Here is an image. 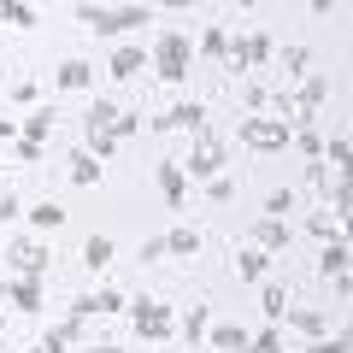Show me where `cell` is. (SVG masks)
<instances>
[{
  "instance_id": "7dc6e473",
  "label": "cell",
  "mask_w": 353,
  "mask_h": 353,
  "mask_svg": "<svg viewBox=\"0 0 353 353\" xmlns=\"http://www.w3.org/2000/svg\"><path fill=\"white\" fill-rule=\"evenodd\" d=\"M30 353H41V347H30Z\"/></svg>"
},
{
  "instance_id": "9c48e42d",
  "label": "cell",
  "mask_w": 353,
  "mask_h": 353,
  "mask_svg": "<svg viewBox=\"0 0 353 353\" xmlns=\"http://www.w3.org/2000/svg\"><path fill=\"white\" fill-rule=\"evenodd\" d=\"M159 194H165V206H171V212H183V206H189V176H183V165L176 159H159Z\"/></svg>"
},
{
  "instance_id": "484cf974",
  "label": "cell",
  "mask_w": 353,
  "mask_h": 353,
  "mask_svg": "<svg viewBox=\"0 0 353 353\" xmlns=\"http://www.w3.org/2000/svg\"><path fill=\"white\" fill-rule=\"evenodd\" d=\"M324 201H330L324 212H330V218H336V224H341V218L353 212V189H347V176H336V189H324Z\"/></svg>"
},
{
  "instance_id": "30bf717a",
  "label": "cell",
  "mask_w": 353,
  "mask_h": 353,
  "mask_svg": "<svg viewBox=\"0 0 353 353\" xmlns=\"http://www.w3.org/2000/svg\"><path fill=\"white\" fill-rule=\"evenodd\" d=\"M248 248H259V253H283V248H289V218H259Z\"/></svg>"
},
{
  "instance_id": "7bdbcfd3",
  "label": "cell",
  "mask_w": 353,
  "mask_h": 353,
  "mask_svg": "<svg viewBox=\"0 0 353 353\" xmlns=\"http://www.w3.org/2000/svg\"><path fill=\"white\" fill-rule=\"evenodd\" d=\"M12 218H24V206H18V194H0V224H12Z\"/></svg>"
},
{
  "instance_id": "ffe728a7",
  "label": "cell",
  "mask_w": 353,
  "mask_h": 353,
  "mask_svg": "<svg viewBox=\"0 0 353 353\" xmlns=\"http://www.w3.org/2000/svg\"><path fill=\"white\" fill-rule=\"evenodd\" d=\"M265 271H271V253H259V248H241V253H236V277L259 283Z\"/></svg>"
},
{
  "instance_id": "e0dca14e",
  "label": "cell",
  "mask_w": 353,
  "mask_h": 353,
  "mask_svg": "<svg viewBox=\"0 0 353 353\" xmlns=\"http://www.w3.org/2000/svg\"><path fill=\"white\" fill-rule=\"evenodd\" d=\"M48 136H53V112H48V106H36V112L18 124V141H36V148H48Z\"/></svg>"
},
{
  "instance_id": "ee69618b",
  "label": "cell",
  "mask_w": 353,
  "mask_h": 353,
  "mask_svg": "<svg viewBox=\"0 0 353 353\" xmlns=\"http://www.w3.org/2000/svg\"><path fill=\"white\" fill-rule=\"evenodd\" d=\"M0 141H18V118H0Z\"/></svg>"
},
{
  "instance_id": "44dd1931",
  "label": "cell",
  "mask_w": 353,
  "mask_h": 353,
  "mask_svg": "<svg viewBox=\"0 0 353 353\" xmlns=\"http://www.w3.org/2000/svg\"><path fill=\"white\" fill-rule=\"evenodd\" d=\"M112 124H118V106L112 101H94L83 112V136H101V130H112Z\"/></svg>"
},
{
  "instance_id": "7a4b0ae2",
  "label": "cell",
  "mask_w": 353,
  "mask_h": 353,
  "mask_svg": "<svg viewBox=\"0 0 353 353\" xmlns=\"http://www.w3.org/2000/svg\"><path fill=\"white\" fill-rule=\"evenodd\" d=\"M148 18V6H77V24L94 36H124V30H141Z\"/></svg>"
},
{
  "instance_id": "ab89813d",
  "label": "cell",
  "mask_w": 353,
  "mask_h": 353,
  "mask_svg": "<svg viewBox=\"0 0 353 353\" xmlns=\"http://www.w3.org/2000/svg\"><path fill=\"white\" fill-rule=\"evenodd\" d=\"M306 353H347V336H341V330H336V336H318Z\"/></svg>"
},
{
  "instance_id": "60d3db41",
  "label": "cell",
  "mask_w": 353,
  "mask_h": 353,
  "mask_svg": "<svg viewBox=\"0 0 353 353\" xmlns=\"http://www.w3.org/2000/svg\"><path fill=\"white\" fill-rule=\"evenodd\" d=\"M36 94H41V88L30 83V77H18V83H12V101H18V106H36Z\"/></svg>"
},
{
  "instance_id": "8992f818",
  "label": "cell",
  "mask_w": 353,
  "mask_h": 353,
  "mask_svg": "<svg viewBox=\"0 0 353 353\" xmlns=\"http://www.w3.org/2000/svg\"><path fill=\"white\" fill-rule=\"evenodd\" d=\"M48 259H53V253H48L41 236H18L12 248H6V265H12L18 277H48Z\"/></svg>"
},
{
  "instance_id": "5b68a950",
  "label": "cell",
  "mask_w": 353,
  "mask_h": 353,
  "mask_svg": "<svg viewBox=\"0 0 353 353\" xmlns=\"http://www.w3.org/2000/svg\"><path fill=\"white\" fill-rule=\"evenodd\" d=\"M176 165H183L189 183H212V176H224V141L218 136H194L189 159H176Z\"/></svg>"
},
{
  "instance_id": "d6986e66",
  "label": "cell",
  "mask_w": 353,
  "mask_h": 353,
  "mask_svg": "<svg viewBox=\"0 0 353 353\" xmlns=\"http://www.w3.org/2000/svg\"><path fill=\"white\" fill-rule=\"evenodd\" d=\"M224 53H230V30H224V24H206V30H201V59L224 65Z\"/></svg>"
},
{
  "instance_id": "3957f363",
  "label": "cell",
  "mask_w": 353,
  "mask_h": 353,
  "mask_svg": "<svg viewBox=\"0 0 353 353\" xmlns=\"http://www.w3.org/2000/svg\"><path fill=\"white\" fill-rule=\"evenodd\" d=\"M236 136H241V148H253V153H283V148H294V130L283 124V118H241Z\"/></svg>"
},
{
  "instance_id": "277c9868",
  "label": "cell",
  "mask_w": 353,
  "mask_h": 353,
  "mask_svg": "<svg viewBox=\"0 0 353 353\" xmlns=\"http://www.w3.org/2000/svg\"><path fill=\"white\" fill-rule=\"evenodd\" d=\"M189 36L183 30H165L159 48H153V71H159V83H189Z\"/></svg>"
},
{
  "instance_id": "f6af8a7d",
  "label": "cell",
  "mask_w": 353,
  "mask_h": 353,
  "mask_svg": "<svg viewBox=\"0 0 353 353\" xmlns=\"http://www.w3.org/2000/svg\"><path fill=\"white\" fill-rule=\"evenodd\" d=\"M88 353H124V347H112V341H101V347H88Z\"/></svg>"
},
{
  "instance_id": "83f0119b",
  "label": "cell",
  "mask_w": 353,
  "mask_h": 353,
  "mask_svg": "<svg viewBox=\"0 0 353 353\" xmlns=\"http://www.w3.org/2000/svg\"><path fill=\"white\" fill-rule=\"evenodd\" d=\"M0 24L30 30V24H36V6H24V0H0Z\"/></svg>"
},
{
  "instance_id": "4fadbf2b",
  "label": "cell",
  "mask_w": 353,
  "mask_h": 353,
  "mask_svg": "<svg viewBox=\"0 0 353 353\" xmlns=\"http://www.w3.org/2000/svg\"><path fill=\"white\" fill-rule=\"evenodd\" d=\"M6 294H12L18 312H41V301H48V283H41V277H18V283H6Z\"/></svg>"
},
{
  "instance_id": "4dcf8cb0",
  "label": "cell",
  "mask_w": 353,
  "mask_h": 353,
  "mask_svg": "<svg viewBox=\"0 0 353 353\" xmlns=\"http://www.w3.org/2000/svg\"><path fill=\"white\" fill-rule=\"evenodd\" d=\"M30 224H36V230H59V224H65V206H53V201H41L36 212H30Z\"/></svg>"
},
{
  "instance_id": "4316f807",
  "label": "cell",
  "mask_w": 353,
  "mask_h": 353,
  "mask_svg": "<svg viewBox=\"0 0 353 353\" xmlns=\"http://www.w3.org/2000/svg\"><path fill=\"white\" fill-rule=\"evenodd\" d=\"M165 253H176V259H189V253H201V230H171V236H165Z\"/></svg>"
},
{
  "instance_id": "2e32d148",
  "label": "cell",
  "mask_w": 353,
  "mask_h": 353,
  "mask_svg": "<svg viewBox=\"0 0 353 353\" xmlns=\"http://www.w3.org/2000/svg\"><path fill=\"white\" fill-rule=\"evenodd\" d=\"M248 330H241V324H212V330H206V347H218V353H241V347H248Z\"/></svg>"
},
{
  "instance_id": "e575fe53",
  "label": "cell",
  "mask_w": 353,
  "mask_h": 353,
  "mask_svg": "<svg viewBox=\"0 0 353 353\" xmlns=\"http://www.w3.org/2000/svg\"><path fill=\"white\" fill-rule=\"evenodd\" d=\"M306 230H312L318 241H336V218H330V212H312V218H306Z\"/></svg>"
},
{
  "instance_id": "7c38bea8",
  "label": "cell",
  "mask_w": 353,
  "mask_h": 353,
  "mask_svg": "<svg viewBox=\"0 0 353 353\" xmlns=\"http://www.w3.org/2000/svg\"><path fill=\"white\" fill-rule=\"evenodd\" d=\"M148 71V53L136 48V41H124V48L112 53V65H106V77H118V83H130V77H141Z\"/></svg>"
},
{
  "instance_id": "1f68e13d",
  "label": "cell",
  "mask_w": 353,
  "mask_h": 353,
  "mask_svg": "<svg viewBox=\"0 0 353 353\" xmlns=\"http://www.w3.org/2000/svg\"><path fill=\"white\" fill-rule=\"evenodd\" d=\"M206 201H212V206H230V201H236V176H212V183H206Z\"/></svg>"
},
{
  "instance_id": "74e56055",
  "label": "cell",
  "mask_w": 353,
  "mask_h": 353,
  "mask_svg": "<svg viewBox=\"0 0 353 353\" xmlns=\"http://www.w3.org/2000/svg\"><path fill=\"white\" fill-rule=\"evenodd\" d=\"M265 212H271V218L294 212V189H277V194H271V201H265Z\"/></svg>"
},
{
  "instance_id": "8fae6325",
  "label": "cell",
  "mask_w": 353,
  "mask_h": 353,
  "mask_svg": "<svg viewBox=\"0 0 353 353\" xmlns=\"http://www.w3.org/2000/svg\"><path fill=\"white\" fill-rule=\"evenodd\" d=\"M347 259H353V253H347V241L336 236L324 253H318V277H324V283H347Z\"/></svg>"
},
{
  "instance_id": "bcb514c9",
  "label": "cell",
  "mask_w": 353,
  "mask_h": 353,
  "mask_svg": "<svg viewBox=\"0 0 353 353\" xmlns=\"http://www.w3.org/2000/svg\"><path fill=\"white\" fill-rule=\"evenodd\" d=\"M0 330H6V318H0Z\"/></svg>"
},
{
  "instance_id": "cb8c5ba5",
  "label": "cell",
  "mask_w": 353,
  "mask_h": 353,
  "mask_svg": "<svg viewBox=\"0 0 353 353\" xmlns=\"http://www.w3.org/2000/svg\"><path fill=\"white\" fill-rule=\"evenodd\" d=\"M83 265L88 271H106V265H112V236H88L83 241Z\"/></svg>"
},
{
  "instance_id": "ac0fdd59",
  "label": "cell",
  "mask_w": 353,
  "mask_h": 353,
  "mask_svg": "<svg viewBox=\"0 0 353 353\" xmlns=\"http://www.w3.org/2000/svg\"><path fill=\"white\" fill-rule=\"evenodd\" d=\"M65 165H71V183H77V189H94V183H101V165H94V153H88V148H77Z\"/></svg>"
},
{
  "instance_id": "5bb4252c",
  "label": "cell",
  "mask_w": 353,
  "mask_h": 353,
  "mask_svg": "<svg viewBox=\"0 0 353 353\" xmlns=\"http://www.w3.org/2000/svg\"><path fill=\"white\" fill-rule=\"evenodd\" d=\"M53 83H59L65 94H83V88L94 83V65H88V59H65L59 71H53Z\"/></svg>"
},
{
  "instance_id": "f35d334b",
  "label": "cell",
  "mask_w": 353,
  "mask_h": 353,
  "mask_svg": "<svg viewBox=\"0 0 353 353\" xmlns=\"http://www.w3.org/2000/svg\"><path fill=\"white\" fill-rule=\"evenodd\" d=\"M347 136H330V148H324V165H347Z\"/></svg>"
},
{
  "instance_id": "d4e9b609",
  "label": "cell",
  "mask_w": 353,
  "mask_h": 353,
  "mask_svg": "<svg viewBox=\"0 0 353 353\" xmlns=\"http://www.w3.org/2000/svg\"><path fill=\"white\" fill-rule=\"evenodd\" d=\"M176 330L189 336V347H194V341H206V330H212V318H206V306H189V312L176 318Z\"/></svg>"
},
{
  "instance_id": "ba28073f",
  "label": "cell",
  "mask_w": 353,
  "mask_h": 353,
  "mask_svg": "<svg viewBox=\"0 0 353 353\" xmlns=\"http://www.w3.org/2000/svg\"><path fill=\"white\" fill-rule=\"evenodd\" d=\"M153 130H189V136H206V106L201 101H176L171 112L153 118Z\"/></svg>"
},
{
  "instance_id": "52a82bcc",
  "label": "cell",
  "mask_w": 353,
  "mask_h": 353,
  "mask_svg": "<svg viewBox=\"0 0 353 353\" xmlns=\"http://www.w3.org/2000/svg\"><path fill=\"white\" fill-rule=\"evenodd\" d=\"M171 330H176V312H171L165 301H141V306H136V336H141V341H165Z\"/></svg>"
},
{
  "instance_id": "b9f144b4",
  "label": "cell",
  "mask_w": 353,
  "mask_h": 353,
  "mask_svg": "<svg viewBox=\"0 0 353 353\" xmlns=\"http://www.w3.org/2000/svg\"><path fill=\"white\" fill-rule=\"evenodd\" d=\"M136 130H141V112H118V124H112V136H118V141L136 136Z\"/></svg>"
},
{
  "instance_id": "603a6c76",
  "label": "cell",
  "mask_w": 353,
  "mask_h": 353,
  "mask_svg": "<svg viewBox=\"0 0 353 353\" xmlns=\"http://www.w3.org/2000/svg\"><path fill=\"white\" fill-rule=\"evenodd\" d=\"M259 312L271 318V324H283V318H289V294H283L277 283H265V289H259Z\"/></svg>"
},
{
  "instance_id": "f1b7e54d",
  "label": "cell",
  "mask_w": 353,
  "mask_h": 353,
  "mask_svg": "<svg viewBox=\"0 0 353 353\" xmlns=\"http://www.w3.org/2000/svg\"><path fill=\"white\" fill-rule=\"evenodd\" d=\"M306 65H312V53H306V48H283V83H301Z\"/></svg>"
},
{
  "instance_id": "9a60e30c",
  "label": "cell",
  "mask_w": 353,
  "mask_h": 353,
  "mask_svg": "<svg viewBox=\"0 0 353 353\" xmlns=\"http://www.w3.org/2000/svg\"><path fill=\"white\" fill-rule=\"evenodd\" d=\"M77 341H83V318H65V324H53L36 347H41V353H65V347H77Z\"/></svg>"
},
{
  "instance_id": "8d00e7d4",
  "label": "cell",
  "mask_w": 353,
  "mask_h": 353,
  "mask_svg": "<svg viewBox=\"0 0 353 353\" xmlns=\"http://www.w3.org/2000/svg\"><path fill=\"white\" fill-rule=\"evenodd\" d=\"M306 189H318V194L330 189V165H324V159H312V165H306Z\"/></svg>"
},
{
  "instance_id": "7402d4cb",
  "label": "cell",
  "mask_w": 353,
  "mask_h": 353,
  "mask_svg": "<svg viewBox=\"0 0 353 353\" xmlns=\"http://www.w3.org/2000/svg\"><path fill=\"white\" fill-rule=\"evenodd\" d=\"M289 324L301 330V336H312V341H318V336L330 330V318H324V312H312V306H289Z\"/></svg>"
},
{
  "instance_id": "d590c367",
  "label": "cell",
  "mask_w": 353,
  "mask_h": 353,
  "mask_svg": "<svg viewBox=\"0 0 353 353\" xmlns=\"http://www.w3.org/2000/svg\"><path fill=\"white\" fill-rule=\"evenodd\" d=\"M241 353H283V336H277V330H265V336H253Z\"/></svg>"
},
{
  "instance_id": "6da1fadb",
  "label": "cell",
  "mask_w": 353,
  "mask_h": 353,
  "mask_svg": "<svg viewBox=\"0 0 353 353\" xmlns=\"http://www.w3.org/2000/svg\"><path fill=\"white\" fill-rule=\"evenodd\" d=\"M271 65V36L265 30H236L230 36V53H224V71L241 77V83H253V71H265Z\"/></svg>"
},
{
  "instance_id": "836d02e7",
  "label": "cell",
  "mask_w": 353,
  "mask_h": 353,
  "mask_svg": "<svg viewBox=\"0 0 353 353\" xmlns=\"http://www.w3.org/2000/svg\"><path fill=\"white\" fill-rule=\"evenodd\" d=\"M88 153H94V159H112V153H118V136H112V130H101V136H88Z\"/></svg>"
},
{
  "instance_id": "f546056e",
  "label": "cell",
  "mask_w": 353,
  "mask_h": 353,
  "mask_svg": "<svg viewBox=\"0 0 353 353\" xmlns=\"http://www.w3.org/2000/svg\"><path fill=\"white\" fill-rule=\"evenodd\" d=\"M88 306H94V318H106V312H124V294H118V289H94V294H88Z\"/></svg>"
},
{
  "instance_id": "d6a6232c",
  "label": "cell",
  "mask_w": 353,
  "mask_h": 353,
  "mask_svg": "<svg viewBox=\"0 0 353 353\" xmlns=\"http://www.w3.org/2000/svg\"><path fill=\"white\" fill-rule=\"evenodd\" d=\"M294 148H301L306 159H324V141H318V130H294Z\"/></svg>"
}]
</instances>
